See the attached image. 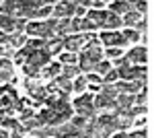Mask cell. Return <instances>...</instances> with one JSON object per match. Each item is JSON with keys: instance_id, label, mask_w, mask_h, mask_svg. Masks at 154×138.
<instances>
[{"instance_id": "ba28073f", "label": "cell", "mask_w": 154, "mask_h": 138, "mask_svg": "<svg viewBox=\"0 0 154 138\" xmlns=\"http://www.w3.org/2000/svg\"><path fill=\"white\" fill-rule=\"evenodd\" d=\"M93 107H95L97 111H101V109H105V111H113L115 107H117V103L113 101V99H107L105 95H97V97H93Z\"/></svg>"}, {"instance_id": "d6a6232c", "label": "cell", "mask_w": 154, "mask_h": 138, "mask_svg": "<svg viewBox=\"0 0 154 138\" xmlns=\"http://www.w3.org/2000/svg\"><path fill=\"white\" fill-rule=\"evenodd\" d=\"M86 14V8H82V6H78L76 4V11H74V19H80V17H84Z\"/></svg>"}, {"instance_id": "cb8c5ba5", "label": "cell", "mask_w": 154, "mask_h": 138, "mask_svg": "<svg viewBox=\"0 0 154 138\" xmlns=\"http://www.w3.org/2000/svg\"><path fill=\"white\" fill-rule=\"evenodd\" d=\"M31 54V50H27V47H21V50H17L14 52V64H21L23 66L25 62H27V58Z\"/></svg>"}, {"instance_id": "7c38bea8", "label": "cell", "mask_w": 154, "mask_h": 138, "mask_svg": "<svg viewBox=\"0 0 154 138\" xmlns=\"http://www.w3.org/2000/svg\"><path fill=\"white\" fill-rule=\"evenodd\" d=\"M14 27H17V19L8 17V14H0V31L6 35L14 33Z\"/></svg>"}, {"instance_id": "1f68e13d", "label": "cell", "mask_w": 154, "mask_h": 138, "mask_svg": "<svg viewBox=\"0 0 154 138\" xmlns=\"http://www.w3.org/2000/svg\"><path fill=\"white\" fill-rule=\"evenodd\" d=\"M128 138H146V130H136V132H131V134H128Z\"/></svg>"}, {"instance_id": "603a6c76", "label": "cell", "mask_w": 154, "mask_h": 138, "mask_svg": "<svg viewBox=\"0 0 154 138\" xmlns=\"http://www.w3.org/2000/svg\"><path fill=\"white\" fill-rule=\"evenodd\" d=\"M99 91H101V95H105L107 99H113V101H115V97L119 95V93L115 91V85H105V82L101 85V89H99Z\"/></svg>"}, {"instance_id": "f1b7e54d", "label": "cell", "mask_w": 154, "mask_h": 138, "mask_svg": "<svg viewBox=\"0 0 154 138\" xmlns=\"http://www.w3.org/2000/svg\"><path fill=\"white\" fill-rule=\"evenodd\" d=\"M0 70H4V72H12L11 58H0Z\"/></svg>"}, {"instance_id": "f546056e", "label": "cell", "mask_w": 154, "mask_h": 138, "mask_svg": "<svg viewBox=\"0 0 154 138\" xmlns=\"http://www.w3.org/2000/svg\"><path fill=\"white\" fill-rule=\"evenodd\" d=\"M144 124H146V117H144V115H138V117H134V120H131V126H136L138 130H142Z\"/></svg>"}, {"instance_id": "277c9868", "label": "cell", "mask_w": 154, "mask_h": 138, "mask_svg": "<svg viewBox=\"0 0 154 138\" xmlns=\"http://www.w3.org/2000/svg\"><path fill=\"white\" fill-rule=\"evenodd\" d=\"M146 56H148L146 47H144V46H136V47H131L123 58L130 62V66H144V64H146V60H148Z\"/></svg>"}, {"instance_id": "3957f363", "label": "cell", "mask_w": 154, "mask_h": 138, "mask_svg": "<svg viewBox=\"0 0 154 138\" xmlns=\"http://www.w3.org/2000/svg\"><path fill=\"white\" fill-rule=\"evenodd\" d=\"M76 11V2H56L51 6V17L60 21V19H72Z\"/></svg>"}, {"instance_id": "e0dca14e", "label": "cell", "mask_w": 154, "mask_h": 138, "mask_svg": "<svg viewBox=\"0 0 154 138\" xmlns=\"http://www.w3.org/2000/svg\"><path fill=\"white\" fill-rule=\"evenodd\" d=\"M21 126L27 130V132H33V130H37V128H41V126H45L37 115H33V117H29V120H25V122H21Z\"/></svg>"}, {"instance_id": "52a82bcc", "label": "cell", "mask_w": 154, "mask_h": 138, "mask_svg": "<svg viewBox=\"0 0 154 138\" xmlns=\"http://www.w3.org/2000/svg\"><path fill=\"white\" fill-rule=\"evenodd\" d=\"M60 72H62V66H60L58 62H49L45 68L39 70V82H51L56 76H60Z\"/></svg>"}, {"instance_id": "9c48e42d", "label": "cell", "mask_w": 154, "mask_h": 138, "mask_svg": "<svg viewBox=\"0 0 154 138\" xmlns=\"http://www.w3.org/2000/svg\"><path fill=\"white\" fill-rule=\"evenodd\" d=\"M62 50H64L62 47V37H51V39L45 41V46H43V52L48 56H58Z\"/></svg>"}, {"instance_id": "7a4b0ae2", "label": "cell", "mask_w": 154, "mask_h": 138, "mask_svg": "<svg viewBox=\"0 0 154 138\" xmlns=\"http://www.w3.org/2000/svg\"><path fill=\"white\" fill-rule=\"evenodd\" d=\"M119 81H128V82H136V81H146V66H123L117 70Z\"/></svg>"}, {"instance_id": "9a60e30c", "label": "cell", "mask_w": 154, "mask_h": 138, "mask_svg": "<svg viewBox=\"0 0 154 138\" xmlns=\"http://www.w3.org/2000/svg\"><path fill=\"white\" fill-rule=\"evenodd\" d=\"M121 17H117V14H113V12L107 11V17H105V31H117L119 27H121Z\"/></svg>"}, {"instance_id": "2e32d148", "label": "cell", "mask_w": 154, "mask_h": 138, "mask_svg": "<svg viewBox=\"0 0 154 138\" xmlns=\"http://www.w3.org/2000/svg\"><path fill=\"white\" fill-rule=\"evenodd\" d=\"M51 82H54V85H56V89L62 91V93H70L72 91V81H70V79H66V76H62V74L56 76Z\"/></svg>"}, {"instance_id": "e575fe53", "label": "cell", "mask_w": 154, "mask_h": 138, "mask_svg": "<svg viewBox=\"0 0 154 138\" xmlns=\"http://www.w3.org/2000/svg\"><path fill=\"white\" fill-rule=\"evenodd\" d=\"M60 138H80V134L74 132V134H66V136H60Z\"/></svg>"}, {"instance_id": "4dcf8cb0", "label": "cell", "mask_w": 154, "mask_h": 138, "mask_svg": "<svg viewBox=\"0 0 154 138\" xmlns=\"http://www.w3.org/2000/svg\"><path fill=\"white\" fill-rule=\"evenodd\" d=\"M2 46H11V35H6V33L0 31V47Z\"/></svg>"}, {"instance_id": "4316f807", "label": "cell", "mask_w": 154, "mask_h": 138, "mask_svg": "<svg viewBox=\"0 0 154 138\" xmlns=\"http://www.w3.org/2000/svg\"><path fill=\"white\" fill-rule=\"evenodd\" d=\"M121 54H123V50H121V47H107L105 52H103V56L111 58V60H117V58H121Z\"/></svg>"}, {"instance_id": "ffe728a7", "label": "cell", "mask_w": 154, "mask_h": 138, "mask_svg": "<svg viewBox=\"0 0 154 138\" xmlns=\"http://www.w3.org/2000/svg\"><path fill=\"white\" fill-rule=\"evenodd\" d=\"M11 46L14 50H21V47L27 46V35L25 33H12L11 35Z\"/></svg>"}, {"instance_id": "6da1fadb", "label": "cell", "mask_w": 154, "mask_h": 138, "mask_svg": "<svg viewBox=\"0 0 154 138\" xmlns=\"http://www.w3.org/2000/svg\"><path fill=\"white\" fill-rule=\"evenodd\" d=\"M72 109L76 111V115H80L84 120H95L97 117V109L93 107V95L91 93H82L74 99Z\"/></svg>"}, {"instance_id": "d6986e66", "label": "cell", "mask_w": 154, "mask_h": 138, "mask_svg": "<svg viewBox=\"0 0 154 138\" xmlns=\"http://www.w3.org/2000/svg\"><path fill=\"white\" fill-rule=\"evenodd\" d=\"M60 74L66 76V79H70V81H74L76 76H80V70H78L76 64H70V66H62V72Z\"/></svg>"}, {"instance_id": "484cf974", "label": "cell", "mask_w": 154, "mask_h": 138, "mask_svg": "<svg viewBox=\"0 0 154 138\" xmlns=\"http://www.w3.org/2000/svg\"><path fill=\"white\" fill-rule=\"evenodd\" d=\"M117 81H119V74H117V70H115V68H111L105 76H103V82H105V85H115Z\"/></svg>"}, {"instance_id": "30bf717a", "label": "cell", "mask_w": 154, "mask_h": 138, "mask_svg": "<svg viewBox=\"0 0 154 138\" xmlns=\"http://www.w3.org/2000/svg\"><path fill=\"white\" fill-rule=\"evenodd\" d=\"M144 21V14H140V12H136L134 8H131L130 12H125L123 17H121V23L128 25V29H134L138 23H142Z\"/></svg>"}, {"instance_id": "ac0fdd59", "label": "cell", "mask_w": 154, "mask_h": 138, "mask_svg": "<svg viewBox=\"0 0 154 138\" xmlns=\"http://www.w3.org/2000/svg\"><path fill=\"white\" fill-rule=\"evenodd\" d=\"M86 89H88V82H86V79H84L82 74H80V76H76V79L72 81V91H74V93L82 95Z\"/></svg>"}, {"instance_id": "5b68a950", "label": "cell", "mask_w": 154, "mask_h": 138, "mask_svg": "<svg viewBox=\"0 0 154 138\" xmlns=\"http://www.w3.org/2000/svg\"><path fill=\"white\" fill-rule=\"evenodd\" d=\"M99 41L101 43H105L107 47H125V39H123V35L119 33V31H103L101 37H99Z\"/></svg>"}, {"instance_id": "83f0119b", "label": "cell", "mask_w": 154, "mask_h": 138, "mask_svg": "<svg viewBox=\"0 0 154 138\" xmlns=\"http://www.w3.org/2000/svg\"><path fill=\"white\" fill-rule=\"evenodd\" d=\"M25 134H27V130L19 124L14 130H11V132H8V138H25Z\"/></svg>"}, {"instance_id": "8992f818", "label": "cell", "mask_w": 154, "mask_h": 138, "mask_svg": "<svg viewBox=\"0 0 154 138\" xmlns=\"http://www.w3.org/2000/svg\"><path fill=\"white\" fill-rule=\"evenodd\" d=\"M49 62H51V56H48L43 50H39V52H31L25 64H27V66H33V68H37V70H41V68H45Z\"/></svg>"}, {"instance_id": "5bb4252c", "label": "cell", "mask_w": 154, "mask_h": 138, "mask_svg": "<svg viewBox=\"0 0 154 138\" xmlns=\"http://www.w3.org/2000/svg\"><path fill=\"white\" fill-rule=\"evenodd\" d=\"M31 136L33 138H58V130H56V126H41L37 130H33Z\"/></svg>"}, {"instance_id": "44dd1931", "label": "cell", "mask_w": 154, "mask_h": 138, "mask_svg": "<svg viewBox=\"0 0 154 138\" xmlns=\"http://www.w3.org/2000/svg\"><path fill=\"white\" fill-rule=\"evenodd\" d=\"M121 35H123V39H125V43H136V41H142V33H138L136 29H125Z\"/></svg>"}, {"instance_id": "d4e9b609", "label": "cell", "mask_w": 154, "mask_h": 138, "mask_svg": "<svg viewBox=\"0 0 154 138\" xmlns=\"http://www.w3.org/2000/svg\"><path fill=\"white\" fill-rule=\"evenodd\" d=\"M76 54H70V52H66V54H60V64L62 66H70V64H76Z\"/></svg>"}, {"instance_id": "4fadbf2b", "label": "cell", "mask_w": 154, "mask_h": 138, "mask_svg": "<svg viewBox=\"0 0 154 138\" xmlns=\"http://www.w3.org/2000/svg\"><path fill=\"white\" fill-rule=\"evenodd\" d=\"M105 17H107V11H88L86 12V19L95 25V29H101L105 25Z\"/></svg>"}, {"instance_id": "836d02e7", "label": "cell", "mask_w": 154, "mask_h": 138, "mask_svg": "<svg viewBox=\"0 0 154 138\" xmlns=\"http://www.w3.org/2000/svg\"><path fill=\"white\" fill-rule=\"evenodd\" d=\"M109 138H128V132H115L113 136H109Z\"/></svg>"}, {"instance_id": "8fae6325", "label": "cell", "mask_w": 154, "mask_h": 138, "mask_svg": "<svg viewBox=\"0 0 154 138\" xmlns=\"http://www.w3.org/2000/svg\"><path fill=\"white\" fill-rule=\"evenodd\" d=\"M130 11H131V2H128V0H115V2L109 4V12H113L117 17H121V14H125Z\"/></svg>"}, {"instance_id": "7402d4cb", "label": "cell", "mask_w": 154, "mask_h": 138, "mask_svg": "<svg viewBox=\"0 0 154 138\" xmlns=\"http://www.w3.org/2000/svg\"><path fill=\"white\" fill-rule=\"evenodd\" d=\"M109 70H111V64H109L107 60H101L99 64H95V68H93V72H95L97 76H101V79H103V76H105V74L109 72Z\"/></svg>"}]
</instances>
